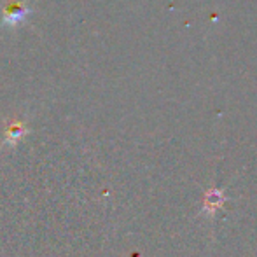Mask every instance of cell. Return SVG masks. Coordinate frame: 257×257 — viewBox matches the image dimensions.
<instances>
[{
    "label": "cell",
    "mask_w": 257,
    "mask_h": 257,
    "mask_svg": "<svg viewBox=\"0 0 257 257\" xmlns=\"http://www.w3.org/2000/svg\"><path fill=\"white\" fill-rule=\"evenodd\" d=\"M32 14V7L27 4H21L18 0H11L6 7H4V16L0 27L6 28H14L18 25H21L28 16Z\"/></svg>",
    "instance_id": "6da1fadb"
},
{
    "label": "cell",
    "mask_w": 257,
    "mask_h": 257,
    "mask_svg": "<svg viewBox=\"0 0 257 257\" xmlns=\"http://www.w3.org/2000/svg\"><path fill=\"white\" fill-rule=\"evenodd\" d=\"M27 133V128H25L23 122H13L9 128L6 130V137H4V146H16V142L21 139V137Z\"/></svg>",
    "instance_id": "7a4b0ae2"
}]
</instances>
